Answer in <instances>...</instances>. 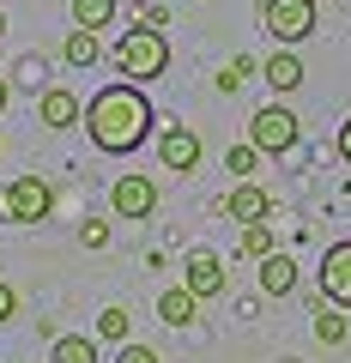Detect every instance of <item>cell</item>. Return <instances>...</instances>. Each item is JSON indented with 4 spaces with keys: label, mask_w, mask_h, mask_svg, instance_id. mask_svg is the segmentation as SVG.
<instances>
[{
    "label": "cell",
    "mask_w": 351,
    "mask_h": 363,
    "mask_svg": "<svg viewBox=\"0 0 351 363\" xmlns=\"http://www.w3.org/2000/svg\"><path fill=\"white\" fill-rule=\"evenodd\" d=\"M152 104H145V85H133V79H116V85H104L85 104V121L79 128L91 133V145L97 152H109V157H128V152H140L145 140H152Z\"/></svg>",
    "instance_id": "cell-1"
},
{
    "label": "cell",
    "mask_w": 351,
    "mask_h": 363,
    "mask_svg": "<svg viewBox=\"0 0 351 363\" xmlns=\"http://www.w3.org/2000/svg\"><path fill=\"white\" fill-rule=\"evenodd\" d=\"M116 73L133 79V85H152V79L169 73V43L164 30H145V25H128L116 37Z\"/></svg>",
    "instance_id": "cell-2"
},
{
    "label": "cell",
    "mask_w": 351,
    "mask_h": 363,
    "mask_svg": "<svg viewBox=\"0 0 351 363\" xmlns=\"http://www.w3.org/2000/svg\"><path fill=\"white\" fill-rule=\"evenodd\" d=\"M55 212V188L43 176H13L0 188V218L6 224H43Z\"/></svg>",
    "instance_id": "cell-3"
},
{
    "label": "cell",
    "mask_w": 351,
    "mask_h": 363,
    "mask_svg": "<svg viewBox=\"0 0 351 363\" xmlns=\"http://www.w3.org/2000/svg\"><path fill=\"white\" fill-rule=\"evenodd\" d=\"M260 30H267L279 49L309 43V30H315V0H267V6H260Z\"/></svg>",
    "instance_id": "cell-4"
},
{
    "label": "cell",
    "mask_w": 351,
    "mask_h": 363,
    "mask_svg": "<svg viewBox=\"0 0 351 363\" xmlns=\"http://www.w3.org/2000/svg\"><path fill=\"white\" fill-rule=\"evenodd\" d=\"M248 140H255L267 157H285L291 145L303 140V121L291 116L285 104H267V109H255V121H248Z\"/></svg>",
    "instance_id": "cell-5"
},
{
    "label": "cell",
    "mask_w": 351,
    "mask_h": 363,
    "mask_svg": "<svg viewBox=\"0 0 351 363\" xmlns=\"http://www.w3.org/2000/svg\"><path fill=\"white\" fill-rule=\"evenodd\" d=\"M109 212H116V218H152V212H157V182L140 176V169L116 176V188H109Z\"/></svg>",
    "instance_id": "cell-6"
},
{
    "label": "cell",
    "mask_w": 351,
    "mask_h": 363,
    "mask_svg": "<svg viewBox=\"0 0 351 363\" xmlns=\"http://www.w3.org/2000/svg\"><path fill=\"white\" fill-rule=\"evenodd\" d=\"M182 285L194 291L200 303H212V297H224V285H230V272H224V260H218V255L194 248V255H188V267H182Z\"/></svg>",
    "instance_id": "cell-7"
},
{
    "label": "cell",
    "mask_w": 351,
    "mask_h": 363,
    "mask_svg": "<svg viewBox=\"0 0 351 363\" xmlns=\"http://www.w3.org/2000/svg\"><path fill=\"white\" fill-rule=\"evenodd\" d=\"M157 164L164 169H200V133L194 128H182V121H176V128H164L157 133Z\"/></svg>",
    "instance_id": "cell-8"
},
{
    "label": "cell",
    "mask_w": 351,
    "mask_h": 363,
    "mask_svg": "<svg viewBox=\"0 0 351 363\" xmlns=\"http://www.w3.org/2000/svg\"><path fill=\"white\" fill-rule=\"evenodd\" d=\"M321 297L339 303V309H351V242H333L321 255Z\"/></svg>",
    "instance_id": "cell-9"
},
{
    "label": "cell",
    "mask_w": 351,
    "mask_h": 363,
    "mask_svg": "<svg viewBox=\"0 0 351 363\" xmlns=\"http://www.w3.org/2000/svg\"><path fill=\"white\" fill-rule=\"evenodd\" d=\"M218 212H224V218H236V224H260V218H273V194H267L260 182H236Z\"/></svg>",
    "instance_id": "cell-10"
},
{
    "label": "cell",
    "mask_w": 351,
    "mask_h": 363,
    "mask_svg": "<svg viewBox=\"0 0 351 363\" xmlns=\"http://www.w3.org/2000/svg\"><path fill=\"white\" fill-rule=\"evenodd\" d=\"M37 116H43V128H79V121H85V104H79L73 91L67 85H49V91H37Z\"/></svg>",
    "instance_id": "cell-11"
},
{
    "label": "cell",
    "mask_w": 351,
    "mask_h": 363,
    "mask_svg": "<svg viewBox=\"0 0 351 363\" xmlns=\"http://www.w3.org/2000/svg\"><path fill=\"white\" fill-rule=\"evenodd\" d=\"M260 79H267L279 97H291V91L303 85V61H297V49H273L267 61H260Z\"/></svg>",
    "instance_id": "cell-12"
},
{
    "label": "cell",
    "mask_w": 351,
    "mask_h": 363,
    "mask_svg": "<svg viewBox=\"0 0 351 363\" xmlns=\"http://www.w3.org/2000/svg\"><path fill=\"white\" fill-rule=\"evenodd\" d=\"M157 321H164V327H194L200 321V297L188 285H169L164 297H157Z\"/></svg>",
    "instance_id": "cell-13"
},
{
    "label": "cell",
    "mask_w": 351,
    "mask_h": 363,
    "mask_svg": "<svg viewBox=\"0 0 351 363\" xmlns=\"http://www.w3.org/2000/svg\"><path fill=\"white\" fill-rule=\"evenodd\" d=\"M260 291H267V297H291V291H297V260H291L285 248H273V255L260 260Z\"/></svg>",
    "instance_id": "cell-14"
},
{
    "label": "cell",
    "mask_w": 351,
    "mask_h": 363,
    "mask_svg": "<svg viewBox=\"0 0 351 363\" xmlns=\"http://www.w3.org/2000/svg\"><path fill=\"white\" fill-rule=\"evenodd\" d=\"M61 61H67V67H97V61H104V43H97V30L73 25V30H67V43H61Z\"/></svg>",
    "instance_id": "cell-15"
},
{
    "label": "cell",
    "mask_w": 351,
    "mask_h": 363,
    "mask_svg": "<svg viewBox=\"0 0 351 363\" xmlns=\"http://www.w3.org/2000/svg\"><path fill=\"white\" fill-rule=\"evenodd\" d=\"M49 363H97V339L91 333H55Z\"/></svg>",
    "instance_id": "cell-16"
},
{
    "label": "cell",
    "mask_w": 351,
    "mask_h": 363,
    "mask_svg": "<svg viewBox=\"0 0 351 363\" xmlns=\"http://www.w3.org/2000/svg\"><path fill=\"white\" fill-rule=\"evenodd\" d=\"M273 224H267V218H260V224H243V236H236V255H243V260H267V255H273Z\"/></svg>",
    "instance_id": "cell-17"
},
{
    "label": "cell",
    "mask_w": 351,
    "mask_h": 363,
    "mask_svg": "<svg viewBox=\"0 0 351 363\" xmlns=\"http://www.w3.org/2000/svg\"><path fill=\"white\" fill-rule=\"evenodd\" d=\"M345 333H351V327H345V315H339V303H315V339H321V345H345Z\"/></svg>",
    "instance_id": "cell-18"
},
{
    "label": "cell",
    "mask_w": 351,
    "mask_h": 363,
    "mask_svg": "<svg viewBox=\"0 0 351 363\" xmlns=\"http://www.w3.org/2000/svg\"><path fill=\"white\" fill-rule=\"evenodd\" d=\"M260 157H267V152H260L255 140H243V145H230V152H224V169H230L236 182H255V164H260Z\"/></svg>",
    "instance_id": "cell-19"
},
{
    "label": "cell",
    "mask_w": 351,
    "mask_h": 363,
    "mask_svg": "<svg viewBox=\"0 0 351 363\" xmlns=\"http://www.w3.org/2000/svg\"><path fill=\"white\" fill-rule=\"evenodd\" d=\"M73 25H85V30L116 25V0H73Z\"/></svg>",
    "instance_id": "cell-20"
},
{
    "label": "cell",
    "mask_w": 351,
    "mask_h": 363,
    "mask_svg": "<svg viewBox=\"0 0 351 363\" xmlns=\"http://www.w3.org/2000/svg\"><path fill=\"white\" fill-rule=\"evenodd\" d=\"M128 333H133L128 309H116V303H109V309L97 315V339H109V345H128Z\"/></svg>",
    "instance_id": "cell-21"
},
{
    "label": "cell",
    "mask_w": 351,
    "mask_h": 363,
    "mask_svg": "<svg viewBox=\"0 0 351 363\" xmlns=\"http://www.w3.org/2000/svg\"><path fill=\"white\" fill-rule=\"evenodd\" d=\"M255 73H260V67L248 61V55H236V61H230V67H224V73H218V91H243V85H248V79H255Z\"/></svg>",
    "instance_id": "cell-22"
},
{
    "label": "cell",
    "mask_w": 351,
    "mask_h": 363,
    "mask_svg": "<svg viewBox=\"0 0 351 363\" xmlns=\"http://www.w3.org/2000/svg\"><path fill=\"white\" fill-rule=\"evenodd\" d=\"M79 242H85V248H109V224L104 218H85V224H79Z\"/></svg>",
    "instance_id": "cell-23"
},
{
    "label": "cell",
    "mask_w": 351,
    "mask_h": 363,
    "mask_svg": "<svg viewBox=\"0 0 351 363\" xmlns=\"http://www.w3.org/2000/svg\"><path fill=\"white\" fill-rule=\"evenodd\" d=\"M43 73H49V67H43L37 55H25V61H18V73H13V79H18V85H30V91H43Z\"/></svg>",
    "instance_id": "cell-24"
},
{
    "label": "cell",
    "mask_w": 351,
    "mask_h": 363,
    "mask_svg": "<svg viewBox=\"0 0 351 363\" xmlns=\"http://www.w3.org/2000/svg\"><path fill=\"white\" fill-rule=\"evenodd\" d=\"M116 363H157V351H152V345H133V339H128V345L116 351Z\"/></svg>",
    "instance_id": "cell-25"
},
{
    "label": "cell",
    "mask_w": 351,
    "mask_h": 363,
    "mask_svg": "<svg viewBox=\"0 0 351 363\" xmlns=\"http://www.w3.org/2000/svg\"><path fill=\"white\" fill-rule=\"evenodd\" d=\"M140 25H145V30H164V25H169V13H164V6H152V0H145V6H140Z\"/></svg>",
    "instance_id": "cell-26"
},
{
    "label": "cell",
    "mask_w": 351,
    "mask_h": 363,
    "mask_svg": "<svg viewBox=\"0 0 351 363\" xmlns=\"http://www.w3.org/2000/svg\"><path fill=\"white\" fill-rule=\"evenodd\" d=\"M13 315H18V291L0 279V321H13Z\"/></svg>",
    "instance_id": "cell-27"
},
{
    "label": "cell",
    "mask_w": 351,
    "mask_h": 363,
    "mask_svg": "<svg viewBox=\"0 0 351 363\" xmlns=\"http://www.w3.org/2000/svg\"><path fill=\"white\" fill-rule=\"evenodd\" d=\"M339 157L351 164V116H345V128H339Z\"/></svg>",
    "instance_id": "cell-28"
},
{
    "label": "cell",
    "mask_w": 351,
    "mask_h": 363,
    "mask_svg": "<svg viewBox=\"0 0 351 363\" xmlns=\"http://www.w3.org/2000/svg\"><path fill=\"white\" fill-rule=\"evenodd\" d=\"M6 104H13V79L0 73V109H6Z\"/></svg>",
    "instance_id": "cell-29"
},
{
    "label": "cell",
    "mask_w": 351,
    "mask_h": 363,
    "mask_svg": "<svg viewBox=\"0 0 351 363\" xmlns=\"http://www.w3.org/2000/svg\"><path fill=\"white\" fill-rule=\"evenodd\" d=\"M0 37H6V13H0Z\"/></svg>",
    "instance_id": "cell-30"
}]
</instances>
